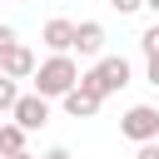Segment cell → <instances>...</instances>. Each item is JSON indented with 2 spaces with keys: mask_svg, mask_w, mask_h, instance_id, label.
I'll list each match as a JSON object with an SVG mask.
<instances>
[{
  "mask_svg": "<svg viewBox=\"0 0 159 159\" xmlns=\"http://www.w3.org/2000/svg\"><path fill=\"white\" fill-rule=\"evenodd\" d=\"M10 45H20V35H15V25H0V50H10Z\"/></svg>",
  "mask_w": 159,
  "mask_h": 159,
  "instance_id": "obj_13",
  "label": "cell"
},
{
  "mask_svg": "<svg viewBox=\"0 0 159 159\" xmlns=\"http://www.w3.org/2000/svg\"><path fill=\"white\" fill-rule=\"evenodd\" d=\"M35 94L40 99H65L75 84H80V65L70 60V55H50V60H40L35 65Z\"/></svg>",
  "mask_w": 159,
  "mask_h": 159,
  "instance_id": "obj_1",
  "label": "cell"
},
{
  "mask_svg": "<svg viewBox=\"0 0 159 159\" xmlns=\"http://www.w3.org/2000/svg\"><path fill=\"white\" fill-rule=\"evenodd\" d=\"M5 159H35V154H5Z\"/></svg>",
  "mask_w": 159,
  "mask_h": 159,
  "instance_id": "obj_18",
  "label": "cell"
},
{
  "mask_svg": "<svg viewBox=\"0 0 159 159\" xmlns=\"http://www.w3.org/2000/svg\"><path fill=\"white\" fill-rule=\"evenodd\" d=\"M119 134L134 139V144H154L159 139V109L154 104H129L124 119H119Z\"/></svg>",
  "mask_w": 159,
  "mask_h": 159,
  "instance_id": "obj_3",
  "label": "cell"
},
{
  "mask_svg": "<svg viewBox=\"0 0 159 159\" xmlns=\"http://www.w3.org/2000/svg\"><path fill=\"white\" fill-rule=\"evenodd\" d=\"M15 99H20L15 80H5V75H0V114H10V109H15Z\"/></svg>",
  "mask_w": 159,
  "mask_h": 159,
  "instance_id": "obj_10",
  "label": "cell"
},
{
  "mask_svg": "<svg viewBox=\"0 0 159 159\" xmlns=\"http://www.w3.org/2000/svg\"><path fill=\"white\" fill-rule=\"evenodd\" d=\"M70 50H80V55H104V25H99V20H80Z\"/></svg>",
  "mask_w": 159,
  "mask_h": 159,
  "instance_id": "obj_7",
  "label": "cell"
},
{
  "mask_svg": "<svg viewBox=\"0 0 159 159\" xmlns=\"http://www.w3.org/2000/svg\"><path fill=\"white\" fill-rule=\"evenodd\" d=\"M40 159H75V154H70V149H65V144H55V149H45V154H40Z\"/></svg>",
  "mask_w": 159,
  "mask_h": 159,
  "instance_id": "obj_15",
  "label": "cell"
},
{
  "mask_svg": "<svg viewBox=\"0 0 159 159\" xmlns=\"http://www.w3.org/2000/svg\"><path fill=\"white\" fill-rule=\"evenodd\" d=\"M144 10H154V15H159V0H144Z\"/></svg>",
  "mask_w": 159,
  "mask_h": 159,
  "instance_id": "obj_17",
  "label": "cell"
},
{
  "mask_svg": "<svg viewBox=\"0 0 159 159\" xmlns=\"http://www.w3.org/2000/svg\"><path fill=\"white\" fill-rule=\"evenodd\" d=\"M10 114H15V124H20L25 134H30V129H45V124H50V99H40V94H20Z\"/></svg>",
  "mask_w": 159,
  "mask_h": 159,
  "instance_id": "obj_4",
  "label": "cell"
},
{
  "mask_svg": "<svg viewBox=\"0 0 159 159\" xmlns=\"http://www.w3.org/2000/svg\"><path fill=\"white\" fill-rule=\"evenodd\" d=\"M134 159H159V139H154V144H139V149H134Z\"/></svg>",
  "mask_w": 159,
  "mask_h": 159,
  "instance_id": "obj_14",
  "label": "cell"
},
{
  "mask_svg": "<svg viewBox=\"0 0 159 159\" xmlns=\"http://www.w3.org/2000/svg\"><path fill=\"white\" fill-rule=\"evenodd\" d=\"M35 65H40V60H35L30 45H10V50H0V75H5V80H30Z\"/></svg>",
  "mask_w": 159,
  "mask_h": 159,
  "instance_id": "obj_5",
  "label": "cell"
},
{
  "mask_svg": "<svg viewBox=\"0 0 159 159\" xmlns=\"http://www.w3.org/2000/svg\"><path fill=\"white\" fill-rule=\"evenodd\" d=\"M144 80H149V84L159 89V60H149V70H144Z\"/></svg>",
  "mask_w": 159,
  "mask_h": 159,
  "instance_id": "obj_16",
  "label": "cell"
},
{
  "mask_svg": "<svg viewBox=\"0 0 159 159\" xmlns=\"http://www.w3.org/2000/svg\"><path fill=\"white\" fill-rule=\"evenodd\" d=\"M139 50H144L149 60H159V25H149V30L139 35Z\"/></svg>",
  "mask_w": 159,
  "mask_h": 159,
  "instance_id": "obj_11",
  "label": "cell"
},
{
  "mask_svg": "<svg viewBox=\"0 0 159 159\" xmlns=\"http://www.w3.org/2000/svg\"><path fill=\"white\" fill-rule=\"evenodd\" d=\"M5 154H25V129L20 124H0V159Z\"/></svg>",
  "mask_w": 159,
  "mask_h": 159,
  "instance_id": "obj_9",
  "label": "cell"
},
{
  "mask_svg": "<svg viewBox=\"0 0 159 159\" xmlns=\"http://www.w3.org/2000/svg\"><path fill=\"white\" fill-rule=\"evenodd\" d=\"M65 114H70V119H94V114H99V94L84 89V84H75V89L65 94Z\"/></svg>",
  "mask_w": 159,
  "mask_h": 159,
  "instance_id": "obj_8",
  "label": "cell"
},
{
  "mask_svg": "<svg viewBox=\"0 0 159 159\" xmlns=\"http://www.w3.org/2000/svg\"><path fill=\"white\" fill-rule=\"evenodd\" d=\"M40 40L50 45V55H70V45H75V20H45Z\"/></svg>",
  "mask_w": 159,
  "mask_h": 159,
  "instance_id": "obj_6",
  "label": "cell"
},
{
  "mask_svg": "<svg viewBox=\"0 0 159 159\" xmlns=\"http://www.w3.org/2000/svg\"><path fill=\"white\" fill-rule=\"evenodd\" d=\"M80 84H84V89H94V94L104 99V94H114V89H124V84H129V60H124V55H104L94 70H84V75H80Z\"/></svg>",
  "mask_w": 159,
  "mask_h": 159,
  "instance_id": "obj_2",
  "label": "cell"
},
{
  "mask_svg": "<svg viewBox=\"0 0 159 159\" xmlns=\"http://www.w3.org/2000/svg\"><path fill=\"white\" fill-rule=\"evenodd\" d=\"M109 10H119V15H134V10H144V0H109Z\"/></svg>",
  "mask_w": 159,
  "mask_h": 159,
  "instance_id": "obj_12",
  "label": "cell"
}]
</instances>
